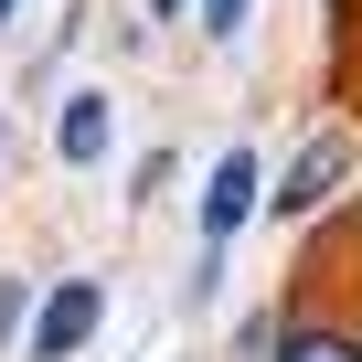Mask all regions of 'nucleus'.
Listing matches in <instances>:
<instances>
[{
  "mask_svg": "<svg viewBox=\"0 0 362 362\" xmlns=\"http://www.w3.org/2000/svg\"><path fill=\"white\" fill-rule=\"evenodd\" d=\"M96 320H107V288H96V277H64L54 298H33V341H22V351H33V362H75V351L96 341Z\"/></svg>",
  "mask_w": 362,
  "mask_h": 362,
  "instance_id": "nucleus-1",
  "label": "nucleus"
},
{
  "mask_svg": "<svg viewBox=\"0 0 362 362\" xmlns=\"http://www.w3.org/2000/svg\"><path fill=\"white\" fill-rule=\"evenodd\" d=\"M256 203H267V160H256V149H224L214 181H203V245H235Z\"/></svg>",
  "mask_w": 362,
  "mask_h": 362,
  "instance_id": "nucleus-2",
  "label": "nucleus"
},
{
  "mask_svg": "<svg viewBox=\"0 0 362 362\" xmlns=\"http://www.w3.org/2000/svg\"><path fill=\"white\" fill-rule=\"evenodd\" d=\"M107 128H117V117H107V96H96V86H86V96H64V117H54V139H64V160H75V170H86V160H107Z\"/></svg>",
  "mask_w": 362,
  "mask_h": 362,
  "instance_id": "nucleus-3",
  "label": "nucleus"
},
{
  "mask_svg": "<svg viewBox=\"0 0 362 362\" xmlns=\"http://www.w3.org/2000/svg\"><path fill=\"white\" fill-rule=\"evenodd\" d=\"M330 181H341V149H330V139H320V149H309V160H298V170H288V181H277V192H267V203H288V214H309V203H320V192H330Z\"/></svg>",
  "mask_w": 362,
  "mask_h": 362,
  "instance_id": "nucleus-4",
  "label": "nucleus"
},
{
  "mask_svg": "<svg viewBox=\"0 0 362 362\" xmlns=\"http://www.w3.org/2000/svg\"><path fill=\"white\" fill-rule=\"evenodd\" d=\"M277 362H362V341H341V330H288Z\"/></svg>",
  "mask_w": 362,
  "mask_h": 362,
  "instance_id": "nucleus-5",
  "label": "nucleus"
},
{
  "mask_svg": "<svg viewBox=\"0 0 362 362\" xmlns=\"http://www.w3.org/2000/svg\"><path fill=\"white\" fill-rule=\"evenodd\" d=\"M11 330H33V288H22V277H0V341H11Z\"/></svg>",
  "mask_w": 362,
  "mask_h": 362,
  "instance_id": "nucleus-6",
  "label": "nucleus"
},
{
  "mask_svg": "<svg viewBox=\"0 0 362 362\" xmlns=\"http://www.w3.org/2000/svg\"><path fill=\"white\" fill-rule=\"evenodd\" d=\"M245 22H256V0H203V33H224V43H235Z\"/></svg>",
  "mask_w": 362,
  "mask_h": 362,
  "instance_id": "nucleus-7",
  "label": "nucleus"
},
{
  "mask_svg": "<svg viewBox=\"0 0 362 362\" xmlns=\"http://www.w3.org/2000/svg\"><path fill=\"white\" fill-rule=\"evenodd\" d=\"M11 11H22V0H0V22H11Z\"/></svg>",
  "mask_w": 362,
  "mask_h": 362,
  "instance_id": "nucleus-8",
  "label": "nucleus"
},
{
  "mask_svg": "<svg viewBox=\"0 0 362 362\" xmlns=\"http://www.w3.org/2000/svg\"><path fill=\"white\" fill-rule=\"evenodd\" d=\"M160 11H181V0H160Z\"/></svg>",
  "mask_w": 362,
  "mask_h": 362,
  "instance_id": "nucleus-9",
  "label": "nucleus"
}]
</instances>
